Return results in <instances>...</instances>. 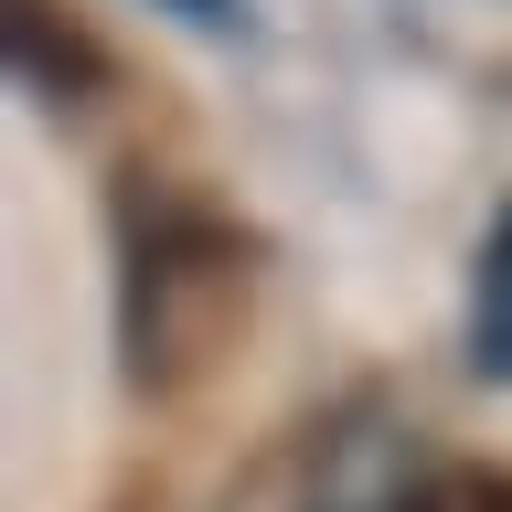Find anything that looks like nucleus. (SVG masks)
Here are the masks:
<instances>
[{
    "instance_id": "obj_5",
    "label": "nucleus",
    "mask_w": 512,
    "mask_h": 512,
    "mask_svg": "<svg viewBox=\"0 0 512 512\" xmlns=\"http://www.w3.org/2000/svg\"><path fill=\"white\" fill-rule=\"evenodd\" d=\"M160 11H182V22H203V32H246V0H160Z\"/></svg>"
},
{
    "instance_id": "obj_6",
    "label": "nucleus",
    "mask_w": 512,
    "mask_h": 512,
    "mask_svg": "<svg viewBox=\"0 0 512 512\" xmlns=\"http://www.w3.org/2000/svg\"><path fill=\"white\" fill-rule=\"evenodd\" d=\"M107 512H150V480H128V491H118V502H107Z\"/></svg>"
},
{
    "instance_id": "obj_2",
    "label": "nucleus",
    "mask_w": 512,
    "mask_h": 512,
    "mask_svg": "<svg viewBox=\"0 0 512 512\" xmlns=\"http://www.w3.org/2000/svg\"><path fill=\"white\" fill-rule=\"evenodd\" d=\"M11 75H22L32 96H54V107H86V96L107 86V54L64 22L54 0H11Z\"/></svg>"
},
{
    "instance_id": "obj_4",
    "label": "nucleus",
    "mask_w": 512,
    "mask_h": 512,
    "mask_svg": "<svg viewBox=\"0 0 512 512\" xmlns=\"http://www.w3.org/2000/svg\"><path fill=\"white\" fill-rule=\"evenodd\" d=\"M406 512H512V480L491 470H438V480H416Z\"/></svg>"
},
{
    "instance_id": "obj_1",
    "label": "nucleus",
    "mask_w": 512,
    "mask_h": 512,
    "mask_svg": "<svg viewBox=\"0 0 512 512\" xmlns=\"http://www.w3.org/2000/svg\"><path fill=\"white\" fill-rule=\"evenodd\" d=\"M256 299V235L224 203H203L171 171H128L118 182V352L139 395H182L203 384Z\"/></svg>"
},
{
    "instance_id": "obj_3",
    "label": "nucleus",
    "mask_w": 512,
    "mask_h": 512,
    "mask_svg": "<svg viewBox=\"0 0 512 512\" xmlns=\"http://www.w3.org/2000/svg\"><path fill=\"white\" fill-rule=\"evenodd\" d=\"M470 374L512 384V203L491 214V235L470 256Z\"/></svg>"
}]
</instances>
